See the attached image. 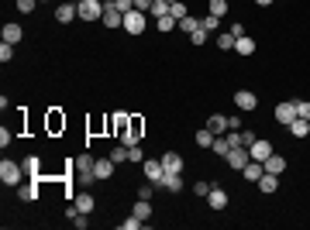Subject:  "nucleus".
I'll list each match as a JSON object with an SVG mask.
<instances>
[{
    "mask_svg": "<svg viewBox=\"0 0 310 230\" xmlns=\"http://www.w3.org/2000/svg\"><path fill=\"white\" fill-rule=\"evenodd\" d=\"M21 175H24V165H17V161H0V182L4 185H17L21 182Z\"/></svg>",
    "mask_w": 310,
    "mask_h": 230,
    "instance_id": "nucleus-1",
    "label": "nucleus"
},
{
    "mask_svg": "<svg viewBox=\"0 0 310 230\" xmlns=\"http://www.w3.org/2000/svg\"><path fill=\"white\" fill-rule=\"evenodd\" d=\"M76 11H80V17L83 21H100L103 17V0H80V4H76Z\"/></svg>",
    "mask_w": 310,
    "mask_h": 230,
    "instance_id": "nucleus-2",
    "label": "nucleus"
},
{
    "mask_svg": "<svg viewBox=\"0 0 310 230\" xmlns=\"http://www.w3.org/2000/svg\"><path fill=\"white\" fill-rule=\"evenodd\" d=\"M103 28H124V14L114 7V0H103Z\"/></svg>",
    "mask_w": 310,
    "mask_h": 230,
    "instance_id": "nucleus-3",
    "label": "nucleus"
},
{
    "mask_svg": "<svg viewBox=\"0 0 310 230\" xmlns=\"http://www.w3.org/2000/svg\"><path fill=\"white\" fill-rule=\"evenodd\" d=\"M124 31L127 35H141L145 31V11H127L124 14Z\"/></svg>",
    "mask_w": 310,
    "mask_h": 230,
    "instance_id": "nucleus-4",
    "label": "nucleus"
},
{
    "mask_svg": "<svg viewBox=\"0 0 310 230\" xmlns=\"http://www.w3.org/2000/svg\"><path fill=\"white\" fill-rule=\"evenodd\" d=\"M114 165H117V161L111 158V155H107V158H97V161H93V175H97V182H107V179L114 175Z\"/></svg>",
    "mask_w": 310,
    "mask_h": 230,
    "instance_id": "nucleus-5",
    "label": "nucleus"
},
{
    "mask_svg": "<svg viewBox=\"0 0 310 230\" xmlns=\"http://www.w3.org/2000/svg\"><path fill=\"white\" fill-rule=\"evenodd\" d=\"M272 141H265V138H255L252 141V144H248V155H252V158L255 161H265V158H269V155H272Z\"/></svg>",
    "mask_w": 310,
    "mask_h": 230,
    "instance_id": "nucleus-6",
    "label": "nucleus"
},
{
    "mask_svg": "<svg viewBox=\"0 0 310 230\" xmlns=\"http://www.w3.org/2000/svg\"><path fill=\"white\" fill-rule=\"evenodd\" d=\"M224 161H228L231 169H245V165L252 161V155H248V148H231L228 155H224Z\"/></svg>",
    "mask_w": 310,
    "mask_h": 230,
    "instance_id": "nucleus-7",
    "label": "nucleus"
},
{
    "mask_svg": "<svg viewBox=\"0 0 310 230\" xmlns=\"http://www.w3.org/2000/svg\"><path fill=\"white\" fill-rule=\"evenodd\" d=\"M207 203H210V210H228V193L214 182L210 185V193H207Z\"/></svg>",
    "mask_w": 310,
    "mask_h": 230,
    "instance_id": "nucleus-8",
    "label": "nucleus"
},
{
    "mask_svg": "<svg viewBox=\"0 0 310 230\" xmlns=\"http://www.w3.org/2000/svg\"><path fill=\"white\" fill-rule=\"evenodd\" d=\"M72 17H80V11H76V4H72V0H62V4L56 7V21H59V24H69Z\"/></svg>",
    "mask_w": 310,
    "mask_h": 230,
    "instance_id": "nucleus-9",
    "label": "nucleus"
},
{
    "mask_svg": "<svg viewBox=\"0 0 310 230\" xmlns=\"http://www.w3.org/2000/svg\"><path fill=\"white\" fill-rule=\"evenodd\" d=\"M234 107H238V110H255V107H259V96H255L252 90H238L234 93Z\"/></svg>",
    "mask_w": 310,
    "mask_h": 230,
    "instance_id": "nucleus-10",
    "label": "nucleus"
},
{
    "mask_svg": "<svg viewBox=\"0 0 310 230\" xmlns=\"http://www.w3.org/2000/svg\"><path fill=\"white\" fill-rule=\"evenodd\" d=\"M276 120H279L283 127H289L293 120H297V103H279L276 107Z\"/></svg>",
    "mask_w": 310,
    "mask_h": 230,
    "instance_id": "nucleus-11",
    "label": "nucleus"
},
{
    "mask_svg": "<svg viewBox=\"0 0 310 230\" xmlns=\"http://www.w3.org/2000/svg\"><path fill=\"white\" fill-rule=\"evenodd\" d=\"M162 169L166 172H183V155L179 151H166L162 155Z\"/></svg>",
    "mask_w": 310,
    "mask_h": 230,
    "instance_id": "nucleus-12",
    "label": "nucleus"
},
{
    "mask_svg": "<svg viewBox=\"0 0 310 230\" xmlns=\"http://www.w3.org/2000/svg\"><path fill=\"white\" fill-rule=\"evenodd\" d=\"M72 203H76V210H80V213H86V217L97 210V199H93L90 193H76V196H72Z\"/></svg>",
    "mask_w": 310,
    "mask_h": 230,
    "instance_id": "nucleus-13",
    "label": "nucleus"
},
{
    "mask_svg": "<svg viewBox=\"0 0 310 230\" xmlns=\"http://www.w3.org/2000/svg\"><path fill=\"white\" fill-rule=\"evenodd\" d=\"M241 175H245V179H248V182H259V179H262V175H265V165H262V161H248V165H245V169H241Z\"/></svg>",
    "mask_w": 310,
    "mask_h": 230,
    "instance_id": "nucleus-14",
    "label": "nucleus"
},
{
    "mask_svg": "<svg viewBox=\"0 0 310 230\" xmlns=\"http://www.w3.org/2000/svg\"><path fill=\"white\" fill-rule=\"evenodd\" d=\"M159 185H162V189H169V193H183V175H179V172H166Z\"/></svg>",
    "mask_w": 310,
    "mask_h": 230,
    "instance_id": "nucleus-15",
    "label": "nucleus"
},
{
    "mask_svg": "<svg viewBox=\"0 0 310 230\" xmlns=\"http://www.w3.org/2000/svg\"><path fill=\"white\" fill-rule=\"evenodd\" d=\"M72 182L80 185V189H90V185L97 182V175H93V169H76V172H72Z\"/></svg>",
    "mask_w": 310,
    "mask_h": 230,
    "instance_id": "nucleus-16",
    "label": "nucleus"
},
{
    "mask_svg": "<svg viewBox=\"0 0 310 230\" xmlns=\"http://www.w3.org/2000/svg\"><path fill=\"white\" fill-rule=\"evenodd\" d=\"M145 175H149V182L159 185V182H162V175H166V169H162V158H159V161H155V158L145 161Z\"/></svg>",
    "mask_w": 310,
    "mask_h": 230,
    "instance_id": "nucleus-17",
    "label": "nucleus"
},
{
    "mask_svg": "<svg viewBox=\"0 0 310 230\" xmlns=\"http://www.w3.org/2000/svg\"><path fill=\"white\" fill-rule=\"evenodd\" d=\"M262 165H265V172H272V175H283V169H286V158H283V155H276V151H272V155H269V158H265Z\"/></svg>",
    "mask_w": 310,
    "mask_h": 230,
    "instance_id": "nucleus-18",
    "label": "nucleus"
},
{
    "mask_svg": "<svg viewBox=\"0 0 310 230\" xmlns=\"http://www.w3.org/2000/svg\"><path fill=\"white\" fill-rule=\"evenodd\" d=\"M21 165H24V172L31 175V182H38V172H42V158H38V155H28Z\"/></svg>",
    "mask_w": 310,
    "mask_h": 230,
    "instance_id": "nucleus-19",
    "label": "nucleus"
},
{
    "mask_svg": "<svg viewBox=\"0 0 310 230\" xmlns=\"http://www.w3.org/2000/svg\"><path fill=\"white\" fill-rule=\"evenodd\" d=\"M289 134H293V138H307V134H310V120H303V117H297V120L289 124Z\"/></svg>",
    "mask_w": 310,
    "mask_h": 230,
    "instance_id": "nucleus-20",
    "label": "nucleus"
},
{
    "mask_svg": "<svg viewBox=\"0 0 310 230\" xmlns=\"http://www.w3.org/2000/svg\"><path fill=\"white\" fill-rule=\"evenodd\" d=\"M259 189H262V193H276V189H279V175L265 172L262 179H259Z\"/></svg>",
    "mask_w": 310,
    "mask_h": 230,
    "instance_id": "nucleus-21",
    "label": "nucleus"
},
{
    "mask_svg": "<svg viewBox=\"0 0 310 230\" xmlns=\"http://www.w3.org/2000/svg\"><path fill=\"white\" fill-rule=\"evenodd\" d=\"M234 148V144H231V138H214V144H210V151H214V155H221V158H224V155H228V151Z\"/></svg>",
    "mask_w": 310,
    "mask_h": 230,
    "instance_id": "nucleus-22",
    "label": "nucleus"
},
{
    "mask_svg": "<svg viewBox=\"0 0 310 230\" xmlns=\"http://www.w3.org/2000/svg\"><path fill=\"white\" fill-rule=\"evenodd\" d=\"M234 52H238V55H252V52H255V41L248 35H241L238 41H234Z\"/></svg>",
    "mask_w": 310,
    "mask_h": 230,
    "instance_id": "nucleus-23",
    "label": "nucleus"
},
{
    "mask_svg": "<svg viewBox=\"0 0 310 230\" xmlns=\"http://www.w3.org/2000/svg\"><path fill=\"white\" fill-rule=\"evenodd\" d=\"M4 41L17 45V41H21V24H4Z\"/></svg>",
    "mask_w": 310,
    "mask_h": 230,
    "instance_id": "nucleus-24",
    "label": "nucleus"
},
{
    "mask_svg": "<svg viewBox=\"0 0 310 230\" xmlns=\"http://www.w3.org/2000/svg\"><path fill=\"white\" fill-rule=\"evenodd\" d=\"M207 127H210V131H214V134H224V131H228V117L214 114V117H210V120H207Z\"/></svg>",
    "mask_w": 310,
    "mask_h": 230,
    "instance_id": "nucleus-25",
    "label": "nucleus"
},
{
    "mask_svg": "<svg viewBox=\"0 0 310 230\" xmlns=\"http://www.w3.org/2000/svg\"><path fill=\"white\" fill-rule=\"evenodd\" d=\"M48 131H52V134H56V131H66V117L59 114V110L48 114Z\"/></svg>",
    "mask_w": 310,
    "mask_h": 230,
    "instance_id": "nucleus-26",
    "label": "nucleus"
},
{
    "mask_svg": "<svg viewBox=\"0 0 310 230\" xmlns=\"http://www.w3.org/2000/svg\"><path fill=\"white\" fill-rule=\"evenodd\" d=\"M214 138H217V134H214L210 127H204V131H196V144H200V148H210V144H214Z\"/></svg>",
    "mask_w": 310,
    "mask_h": 230,
    "instance_id": "nucleus-27",
    "label": "nucleus"
},
{
    "mask_svg": "<svg viewBox=\"0 0 310 230\" xmlns=\"http://www.w3.org/2000/svg\"><path fill=\"white\" fill-rule=\"evenodd\" d=\"M234 41H238V38L231 35V31H224V35H217V48H221V52H234Z\"/></svg>",
    "mask_w": 310,
    "mask_h": 230,
    "instance_id": "nucleus-28",
    "label": "nucleus"
},
{
    "mask_svg": "<svg viewBox=\"0 0 310 230\" xmlns=\"http://www.w3.org/2000/svg\"><path fill=\"white\" fill-rule=\"evenodd\" d=\"M149 14L155 17V21H159V17H166V14H169V0H155V4L149 7Z\"/></svg>",
    "mask_w": 310,
    "mask_h": 230,
    "instance_id": "nucleus-29",
    "label": "nucleus"
},
{
    "mask_svg": "<svg viewBox=\"0 0 310 230\" xmlns=\"http://www.w3.org/2000/svg\"><path fill=\"white\" fill-rule=\"evenodd\" d=\"M131 213H135L138 220H149V217H152V206H149V199H138V203H135V210H131Z\"/></svg>",
    "mask_w": 310,
    "mask_h": 230,
    "instance_id": "nucleus-30",
    "label": "nucleus"
},
{
    "mask_svg": "<svg viewBox=\"0 0 310 230\" xmlns=\"http://www.w3.org/2000/svg\"><path fill=\"white\" fill-rule=\"evenodd\" d=\"M155 28H159V31H176V28H179V21H176L172 14H166V17H159V21H155Z\"/></svg>",
    "mask_w": 310,
    "mask_h": 230,
    "instance_id": "nucleus-31",
    "label": "nucleus"
},
{
    "mask_svg": "<svg viewBox=\"0 0 310 230\" xmlns=\"http://www.w3.org/2000/svg\"><path fill=\"white\" fill-rule=\"evenodd\" d=\"M17 196H21L24 203H31V199H38V182H31V185H21V189H17Z\"/></svg>",
    "mask_w": 310,
    "mask_h": 230,
    "instance_id": "nucleus-32",
    "label": "nucleus"
},
{
    "mask_svg": "<svg viewBox=\"0 0 310 230\" xmlns=\"http://www.w3.org/2000/svg\"><path fill=\"white\" fill-rule=\"evenodd\" d=\"M207 14H214V17H224L228 14V0H210V11Z\"/></svg>",
    "mask_w": 310,
    "mask_h": 230,
    "instance_id": "nucleus-33",
    "label": "nucleus"
},
{
    "mask_svg": "<svg viewBox=\"0 0 310 230\" xmlns=\"http://www.w3.org/2000/svg\"><path fill=\"white\" fill-rule=\"evenodd\" d=\"M196 28H200V21H196V17H190V14H186L183 21H179V31H186V35H193Z\"/></svg>",
    "mask_w": 310,
    "mask_h": 230,
    "instance_id": "nucleus-34",
    "label": "nucleus"
},
{
    "mask_svg": "<svg viewBox=\"0 0 310 230\" xmlns=\"http://www.w3.org/2000/svg\"><path fill=\"white\" fill-rule=\"evenodd\" d=\"M169 14H172V17H176V21H183V17H186V14H190V11H186V4H183V0H176V4H172V7H169Z\"/></svg>",
    "mask_w": 310,
    "mask_h": 230,
    "instance_id": "nucleus-35",
    "label": "nucleus"
},
{
    "mask_svg": "<svg viewBox=\"0 0 310 230\" xmlns=\"http://www.w3.org/2000/svg\"><path fill=\"white\" fill-rule=\"evenodd\" d=\"M200 28H204V31H217V28H221V17H214V14H207L204 21H200Z\"/></svg>",
    "mask_w": 310,
    "mask_h": 230,
    "instance_id": "nucleus-36",
    "label": "nucleus"
},
{
    "mask_svg": "<svg viewBox=\"0 0 310 230\" xmlns=\"http://www.w3.org/2000/svg\"><path fill=\"white\" fill-rule=\"evenodd\" d=\"M11 58H14V45H11V41H4V45H0V62L7 66Z\"/></svg>",
    "mask_w": 310,
    "mask_h": 230,
    "instance_id": "nucleus-37",
    "label": "nucleus"
},
{
    "mask_svg": "<svg viewBox=\"0 0 310 230\" xmlns=\"http://www.w3.org/2000/svg\"><path fill=\"white\" fill-rule=\"evenodd\" d=\"M93 161H97L93 155H80V158L72 161V169H93Z\"/></svg>",
    "mask_w": 310,
    "mask_h": 230,
    "instance_id": "nucleus-38",
    "label": "nucleus"
},
{
    "mask_svg": "<svg viewBox=\"0 0 310 230\" xmlns=\"http://www.w3.org/2000/svg\"><path fill=\"white\" fill-rule=\"evenodd\" d=\"M121 227H124V230H141V227H145V220H138L135 213H131V217H127L124 223H121Z\"/></svg>",
    "mask_w": 310,
    "mask_h": 230,
    "instance_id": "nucleus-39",
    "label": "nucleus"
},
{
    "mask_svg": "<svg viewBox=\"0 0 310 230\" xmlns=\"http://www.w3.org/2000/svg\"><path fill=\"white\" fill-rule=\"evenodd\" d=\"M297 117L310 120V100H297Z\"/></svg>",
    "mask_w": 310,
    "mask_h": 230,
    "instance_id": "nucleus-40",
    "label": "nucleus"
},
{
    "mask_svg": "<svg viewBox=\"0 0 310 230\" xmlns=\"http://www.w3.org/2000/svg\"><path fill=\"white\" fill-rule=\"evenodd\" d=\"M207 38H210V31H204V28H196L193 35H190V41H193V45H204Z\"/></svg>",
    "mask_w": 310,
    "mask_h": 230,
    "instance_id": "nucleus-41",
    "label": "nucleus"
},
{
    "mask_svg": "<svg viewBox=\"0 0 310 230\" xmlns=\"http://www.w3.org/2000/svg\"><path fill=\"white\" fill-rule=\"evenodd\" d=\"M114 7L121 14H127V11H135V0H114Z\"/></svg>",
    "mask_w": 310,
    "mask_h": 230,
    "instance_id": "nucleus-42",
    "label": "nucleus"
},
{
    "mask_svg": "<svg viewBox=\"0 0 310 230\" xmlns=\"http://www.w3.org/2000/svg\"><path fill=\"white\" fill-rule=\"evenodd\" d=\"M34 4H38V0H17V11H21V14H31Z\"/></svg>",
    "mask_w": 310,
    "mask_h": 230,
    "instance_id": "nucleus-43",
    "label": "nucleus"
},
{
    "mask_svg": "<svg viewBox=\"0 0 310 230\" xmlns=\"http://www.w3.org/2000/svg\"><path fill=\"white\" fill-rule=\"evenodd\" d=\"M152 193H155V182L141 185V189H138V199H152Z\"/></svg>",
    "mask_w": 310,
    "mask_h": 230,
    "instance_id": "nucleus-44",
    "label": "nucleus"
},
{
    "mask_svg": "<svg viewBox=\"0 0 310 230\" xmlns=\"http://www.w3.org/2000/svg\"><path fill=\"white\" fill-rule=\"evenodd\" d=\"M127 161H145V151L135 144V148H131V155H127Z\"/></svg>",
    "mask_w": 310,
    "mask_h": 230,
    "instance_id": "nucleus-45",
    "label": "nucleus"
},
{
    "mask_svg": "<svg viewBox=\"0 0 310 230\" xmlns=\"http://www.w3.org/2000/svg\"><path fill=\"white\" fill-rule=\"evenodd\" d=\"M210 185H214V182H196L193 193H196V196H207V193H210Z\"/></svg>",
    "mask_w": 310,
    "mask_h": 230,
    "instance_id": "nucleus-46",
    "label": "nucleus"
},
{
    "mask_svg": "<svg viewBox=\"0 0 310 230\" xmlns=\"http://www.w3.org/2000/svg\"><path fill=\"white\" fill-rule=\"evenodd\" d=\"M152 4H155V0H135V11H145V14H149Z\"/></svg>",
    "mask_w": 310,
    "mask_h": 230,
    "instance_id": "nucleus-47",
    "label": "nucleus"
},
{
    "mask_svg": "<svg viewBox=\"0 0 310 230\" xmlns=\"http://www.w3.org/2000/svg\"><path fill=\"white\" fill-rule=\"evenodd\" d=\"M255 4H259V7H269V4H272V0H255Z\"/></svg>",
    "mask_w": 310,
    "mask_h": 230,
    "instance_id": "nucleus-48",
    "label": "nucleus"
},
{
    "mask_svg": "<svg viewBox=\"0 0 310 230\" xmlns=\"http://www.w3.org/2000/svg\"><path fill=\"white\" fill-rule=\"evenodd\" d=\"M172 4H176V0H169V7H172Z\"/></svg>",
    "mask_w": 310,
    "mask_h": 230,
    "instance_id": "nucleus-49",
    "label": "nucleus"
},
{
    "mask_svg": "<svg viewBox=\"0 0 310 230\" xmlns=\"http://www.w3.org/2000/svg\"><path fill=\"white\" fill-rule=\"evenodd\" d=\"M72 4H80V0H72Z\"/></svg>",
    "mask_w": 310,
    "mask_h": 230,
    "instance_id": "nucleus-50",
    "label": "nucleus"
}]
</instances>
